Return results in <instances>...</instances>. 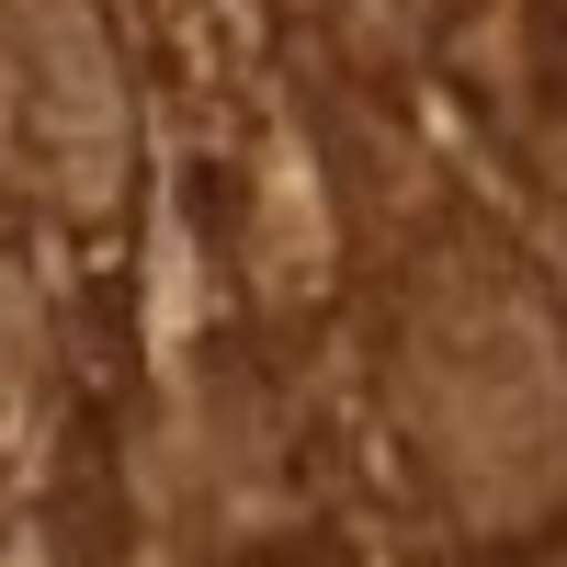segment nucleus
Segmentation results:
<instances>
[{"instance_id": "obj_1", "label": "nucleus", "mask_w": 567, "mask_h": 567, "mask_svg": "<svg viewBox=\"0 0 567 567\" xmlns=\"http://www.w3.org/2000/svg\"><path fill=\"white\" fill-rule=\"evenodd\" d=\"M0 148L45 194H103L125 171V80L91 0H0Z\"/></svg>"}]
</instances>
